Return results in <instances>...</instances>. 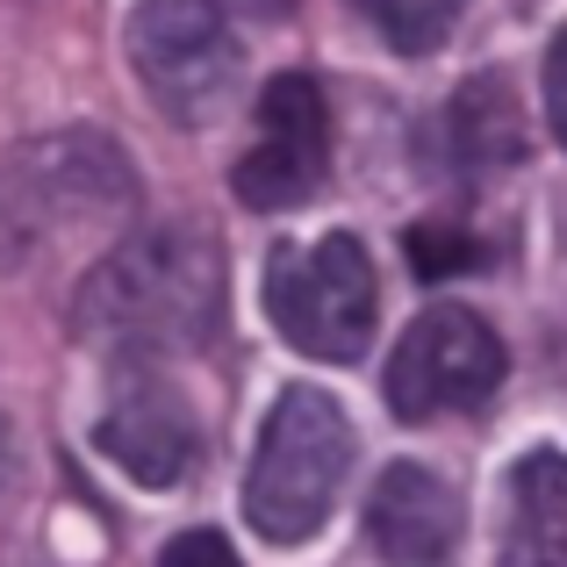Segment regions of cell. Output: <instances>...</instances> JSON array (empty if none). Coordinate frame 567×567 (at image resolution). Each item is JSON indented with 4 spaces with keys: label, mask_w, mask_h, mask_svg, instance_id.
Segmentation results:
<instances>
[{
    "label": "cell",
    "mask_w": 567,
    "mask_h": 567,
    "mask_svg": "<svg viewBox=\"0 0 567 567\" xmlns=\"http://www.w3.org/2000/svg\"><path fill=\"white\" fill-rule=\"evenodd\" d=\"M223 251L208 230L194 223H166V230H144L130 245H115L109 259L86 274L72 323H80L86 346L109 352H181L202 346L223 317Z\"/></svg>",
    "instance_id": "1"
},
{
    "label": "cell",
    "mask_w": 567,
    "mask_h": 567,
    "mask_svg": "<svg viewBox=\"0 0 567 567\" xmlns=\"http://www.w3.org/2000/svg\"><path fill=\"white\" fill-rule=\"evenodd\" d=\"M346 474H352V416L323 388H280L259 424V453H251L245 482L251 532L274 546H302L331 517Z\"/></svg>",
    "instance_id": "2"
},
{
    "label": "cell",
    "mask_w": 567,
    "mask_h": 567,
    "mask_svg": "<svg viewBox=\"0 0 567 567\" xmlns=\"http://www.w3.org/2000/svg\"><path fill=\"white\" fill-rule=\"evenodd\" d=\"M266 317L309 360H360L374 338V259L352 230L280 245L266 259Z\"/></svg>",
    "instance_id": "3"
},
{
    "label": "cell",
    "mask_w": 567,
    "mask_h": 567,
    "mask_svg": "<svg viewBox=\"0 0 567 567\" xmlns=\"http://www.w3.org/2000/svg\"><path fill=\"white\" fill-rule=\"evenodd\" d=\"M130 65H137L152 109L194 130L223 115V101L237 94L245 51L216 0H144L130 14Z\"/></svg>",
    "instance_id": "4"
},
{
    "label": "cell",
    "mask_w": 567,
    "mask_h": 567,
    "mask_svg": "<svg viewBox=\"0 0 567 567\" xmlns=\"http://www.w3.org/2000/svg\"><path fill=\"white\" fill-rule=\"evenodd\" d=\"M503 381V338L488 331L474 309L460 302H439L402 331L395 360L381 374V395L402 424H431L445 410H474L488 402Z\"/></svg>",
    "instance_id": "5"
},
{
    "label": "cell",
    "mask_w": 567,
    "mask_h": 567,
    "mask_svg": "<svg viewBox=\"0 0 567 567\" xmlns=\"http://www.w3.org/2000/svg\"><path fill=\"white\" fill-rule=\"evenodd\" d=\"M331 173V109H323V86L309 72H280L259 94V144L237 158L230 187L245 208L280 216V208H302L309 194Z\"/></svg>",
    "instance_id": "6"
},
{
    "label": "cell",
    "mask_w": 567,
    "mask_h": 567,
    "mask_svg": "<svg viewBox=\"0 0 567 567\" xmlns=\"http://www.w3.org/2000/svg\"><path fill=\"white\" fill-rule=\"evenodd\" d=\"M94 445L144 488H181L194 474V453H202V431H194L187 402L173 395L166 381H123V395L109 402Z\"/></svg>",
    "instance_id": "7"
},
{
    "label": "cell",
    "mask_w": 567,
    "mask_h": 567,
    "mask_svg": "<svg viewBox=\"0 0 567 567\" xmlns=\"http://www.w3.org/2000/svg\"><path fill=\"white\" fill-rule=\"evenodd\" d=\"M460 539V496L424 467V460H395L381 467L374 496H367V546L395 567H439Z\"/></svg>",
    "instance_id": "8"
},
{
    "label": "cell",
    "mask_w": 567,
    "mask_h": 567,
    "mask_svg": "<svg viewBox=\"0 0 567 567\" xmlns=\"http://www.w3.org/2000/svg\"><path fill=\"white\" fill-rule=\"evenodd\" d=\"M29 181L51 208H65V216H109V208H130L137 202V181H130L123 152H115L109 137H94V130H65V137H43L29 144Z\"/></svg>",
    "instance_id": "9"
},
{
    "label": "cell",
    "mask_w": 567,
    "mask_h": 567,
    "mask_svg": "<svg viewBox=\"0 0 567 567\" xmlns=\"http://www.w3.org/2000/svg\"><path fill=\"white\" fill-rule=\"evenodd\" d=\"M496 567H567V453H525L511 467Z\"/></svg>",
    "instance_id": "10"
},
{
    "label": "cell",
    "mask_w": 567,
    "mask_h": 567,
    "mask_svg": "<svg viewBox=\"0 0 567 567\" xmlns=\"http://www.w3.org/2000/svg\"><path fill=\"white\" fill-rule=\"evenodd\" d=\"M445 144H453L460 166H517L525 158V115H517V94L503 72H474L467 86L445 109Z\"/></svg>",
    "instance_id": "11"
},
{
    "label": "cell",
    "mask_w": 567,
    "mask_h": 567,
    "mask_svg": "<svg viewBox=\"0 0 567 567\" xmlns=\"http://www.w3.org/2000/svg\"><path fill=\"white\" fill-rule=\"evenodd\" d=\"M460 8H467V0H360V14L374 22V37L388 51H410V58L439 51V43L453 37Z\"/></svg>",
    "instance_id": "12"
},
{
    "label": "cell",
    "mask_w": 567,
    "mask_h": 567,
    "mask_svg": "<svg viewBox=\"0 0 567 567\" xmlns=\"http://www.w3.org/2000/svg\"><path fill=\"white\" fill-rule=\"evenodd\" d=\"M410 259L424 280L439 274H474L482 266V245H474L467 230H445V223H424V230H410Z\"/></svg>",
    "instance_id": "13"
},
{
    "label": "cell",
    "mask_w": 567,
    "mask_h": 567,
    "mask_svg": "<svg viewBox=\"0 0 567 567\" xmlns=\"http://www.w3.org/2000/svg\"><path fill=\"white\" fill-rule=\"evenodd\" d=\"M158 567H245V560H237V546L223 539V532L194 525V532H181V539L158 554Z\"/></svg>",
    "instance_id": "14"
},
{
    "label": "cell",
    "mask_w": 567,
    "mask_h": 567,
    "mask_svg": "<svg viewBox=\"0 0 567 567\" xmlns=\"http://www.w3.org/2000/svg\"><path fill=\"white\" fill-rule=\"evenodd\" d=\"M539 80H546V123H554V137L567 144V29L546 43V72Z\"/></svg>",
    "instance_id": "15"
}]
</instances>
